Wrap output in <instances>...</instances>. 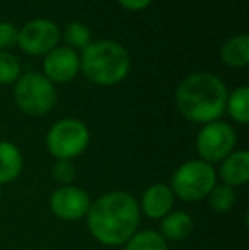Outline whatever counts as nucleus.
<instances>
[{"label": "nucleus", "instance_id": "obj_4", "mask_svg": "<svg viewBox=\"0 0 249 250\" xmlns=\"http://www.w3.org/2000/svg\"><path fill=\"white\" fill-rule=\"evenodd\" d=\"M217 184V172L203 160H188L181 164L171 175V191L174 198L184 203H196L208 198L210 191Z\"/></svg>", "mask_w": 249, "mask_h": 250}, {"label": "nucleus", "instance_id": "obj_10", "mask_svg": "<svg viewBox=\"0 0 249 250\" xmlns=\"http://www.w3.org/2000/svg\"><path fill=\"white\" fill-rule=\"evenodd\" d=\"M80 70V58L70 48H55L45 55L43 75L53 83H67L77 77Z\"/></svg>", "mask_w": 249, "mask_h": 250}, {"label": "nucleus", "instance_id": "obj_24", "mask_svg": "<svg viewBox=\"0 0 249 250\" xmlns=\"http://www.w3.org/2000/svg\"><path fill=\"white\" fill-rule=\"evenodd\" d=\"M0 199H2V186H0Z\"/></svg>", "mask_w": 249, "mask_h": 250}, {"label": "nucleus", "instance_id": "obj_5", "mask_svg": "<svg viewBox=\"0 0 249 250\" xmlns=\"http://www.w3.org/2000/svg\"><path fill=\"white\" fill-rule=\"evenodd\" d=\"M14 99L17 107L29 116H45L57 102V90L53 82L43 73L29 72L19 77L14 87Z\"/></svg>", "mask_w": 249, "mask_h": 250}, {"label": "nucleus", "instance_id": "obj_21", "mask_svg": "<svg viewBox=\"0 0 249 250\" xmlns=\"http://www.w3.org/2000/svg\"><path fill=\"white\" fill-rule=\"evenodd\" d=\"M51 177L57 184L70 186L75 179V165L72 160H57L51 168Z\"/></svg>", "mask_w": 249, "mask_h": 250}, {"label": "nucleus", "instance_id": "obj_7", "mask_svg": "<svg viewBox=\"0 0 249 250\" xmlns=\"http://www.w3.org/2000/svg\"><path fill=\"white\" fill-rule=\"evenodd\" d=\"M237 135L230 125L224 121H213L205 125L196 136V151L200 160L206 164L222 162L236 148Z\"/></svg>", "mask_w": 249, "mask_h": 250}, {"label": "nucleus", "instance_id": "obj_15", "mask_svg": "<svg viewBox=\"0 0 249 250\" xmlns=\"http://www.w3.org/2000/svg\"><path fill=\"white\" fill-rule=\"evenodd\" d=\"M220 56L226 65L232 68H244L249 63V36L243 33L230 38L222 46Z\"/></svg>", "mask_w": 249, "mask_h": 250}, {"label": "nucleus", "instance_id": "obj_13", "mask_svg": "<svg viewBox=\"0 0 249 250\" xmlns=\"http://www.w3.org/2000/svg\"><path fill=\"white\" fill-rule=\"evenodd\" d=\"M193 228H195V221L191 214H188L186 211H171L160 220L159 233L166 242H181L191 235Z\"/></svg>", "mask_w": 249, "mask_h": 250}, {"label": "nucleus", "instance_id": "obj_18", "mask_svg": "<svg viewBox=\"0 0 249 250\" xmlns=\"http://www.w3.org/2000/svg\"><path fill=\"white\" fill-rule=\"evenodd\" d=\"M208 203L215 213H227L236 204V192L234 188L226 184H215L208 194Z\"/></svg>", "mask_w": 249, "mask_h": 250}, {"label": "nucleus", "instance_id": "obj_12", "mask_svg": "<svg viewBox=\"0 0 249 250\" xmlns=\"http://www.w3.org/2000/svg\"><path fill=\"white\" fill-rule=\"evenodd\" d=\"M222 184L239 188L249 182V153L246 150H234L222 160L219 172Z\"/></svg>", "mask_w": 249, "mask_h": 250}, {"label": "nucleus", "instance_id": "obj_16", "mask_svg": "<svg viewBox=\"0 0 249 250\" xmlns=\"http://www.w3.org/2000/svg\"><path fill=\"white\" fill-rule=\"evenodd\" d=\"M226 109L229 116L239 125H248L249 121V87L241 85L230 94H227Z\"/></svg>", "mask_w": 249, "mask_h": 250}, {"label": "nucleus", "instance_id": "obj_22", "mask_svg": "<svg viewBox=\"0 0 249 250\" xmlns=\"http://www.w3.org/2000/svg\"><path fill=\"white\" fill-rule=\"evenodd\" d=\"M17 27L12 22H0V50H9L17 44Z\"/></svg>", "mask_w": 249, "mask_h": 250}, {"label": "nucleus", "instance_id": "obj_20", "mask_svg": "<svg viewBox=\"0 0 249 250\" xmlns=\"http://www.w3.org/2000/svg\"><path fill=\"white\" fill-rule=\"evenodd\" d=\"M63 40L70 46V50H73V48L84 50L91 44V31L80 22H70L65 29Z\"/></svg>", "mask_w": 249, "mask_h": 250}, {"label": "nucleus", "instance_id": "obj_23", "mask_svg": "<svg viewBox=\"0 0 249 250\" xmlns=\"http://www.w3.org/2000/svg\"><path fill=\"white\" fill-rule=\"evenodd\" d=\"M118 2H120V5L125 7L126 10H133V12H136V10L147 9V7L152 3V0H118Z\"/></svg>", "mask_w": 249, "mask_h": 250}, {"label": "nucleus", "instance_id": "obj_14", "mask_svg": "<svg viewBox=\"0 0 249 250\" xmlns=\"http://www.w3.org/2000/svg\"><path fill=\"white\" fill-rule=\"evenodd\" d=\"M24 167L21 150L12 142L0 140V186L17 181Z\"/></svg>", "mask_w": 249, "mask_h": 250}, {"label": "nucleus", "instance_id": "obj_9", "mask_svg": "<svg viewBox=\"0 0 249 250\" xmlns=\"http://www.w3.org/2000/svg\"><path fill=\"white\" fill-rule=\"evenodd\" d=\"M91 198L79 186H58L50 196V209L58 220L79 221L87 216Z\"/></svg>", "mask_w": 249, "mask_h": 250}, {"label": "nucleus", "instance_id": "obj_19", "mask_svg": "<svg viewBox=\"0 0 249 250\" xmlns=\"http://www.w3.org/2000/svg\"><path fill=\"white\" fill-rule=\"evenodd\" d=\"M21 77L19 60L9 51L0 50V85H9L17 82Z\"/></svg>", "mask_w": 249, "mask_h": 250}, {"label": "nucleus", "instance_id": "obj_2", "mask_svg": "<svg viewBox=\"0 0 249 250\" xmlns=\"http://www.w3.org/2000/svg\"><path fill=\"white\" fill-rule=\"evenodd\" d=\"M227 87L213 73L200 72L188 75L176 89V105L180 112L193 123L219 121L226 111Z\"/></svg>", "mask_w": 249, "mask_h": 250}, {"label": "nucleus", "instance_id": "obj_6", "mask_svg": "<svg viewBox=\"0 0 249 250\" xmlns=\"http://www.w3.org/2000/svg\"><path fill=\"white\" fill-rule=\"evenodd\" d=\"M91 133L82 121L65 118L57 121L46 135V148L57 160H73L89 146Z\"/></svg>", "mask_w": 249, "mask_h": 250}, {"label": "nucleus", "instance_id": "obj_11", "mask_svg": "<svg viewBox=\"0 0 249 250\" xmlns=\"http://www.w3.org/2000/svg\"><path fill=\"white\" fill-rule=\"evenodd\" d=\"M140 213H143L150 220H162L166 214L173 211L174 194L167 184H152L145 189L142 199L138 203Z\"/></svg>", "mask_w": 249, "mask_h": 250}, {"label": "nucleus", "instance_id": "obj_1", "mask_svg": "<svg viewBox=\"0 0 249 250\" xmlns=\"http://www.w3.org/2000/svg\"><path fill=\"white\" fill-rule=\"evenodd\" d=\"M86 220L94 240L106 247H121L138 231V201L126 191L106 192L91 203Z\"/></svg>", "mask_w": 249, "mask_h": 250}, {"label": "nucleus", "instance_id": "obj_8", "mask_svg": "<svg viewBox=\"0 0 249 250\" xmlns=\"http://www.w3.org/2000/svg\"><path fill=\"white\" fill-rule=\"evenodd\" d=\"M60 29L50 19L29 21L17 34V44L27 55L41 56L48 55L58 46Z\"/></svg>", "mask_w": 249, "mask_h": 250}, {"label": "nucleus", "instance_id": "obj_17", "mask_svg": "<svg viewBox=\"0 0 249 250\" xmlns=\"http://www.w3.org/2000/svg\"><path fill=\"white\" fill-rule=\"evenodd\" d=\"M123 250H169L167 242L156 230H138L123 245Z\"/></svg>", "mask_w": 249, "mask_h": 250}, {"label": "nucleus", "instance_id": "obj_3", "mask_svg": "<svg viewBox=\"0 0 249 250\" xmlns=\"http://www.w3.org/2000/svg\"><path fill=\"white\" fill-rule=\"evenodd\" d=\"M80 70L92 83L116 85L130 72V55L123 44L116 41H96L82 50Z\"/></svg>", "mask_w": 249, "mask_h": 250}]
</instances>
